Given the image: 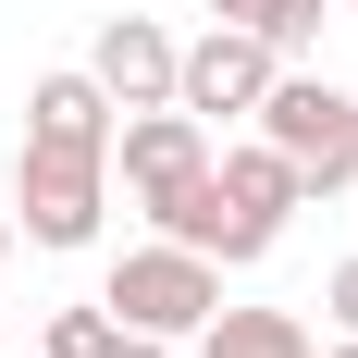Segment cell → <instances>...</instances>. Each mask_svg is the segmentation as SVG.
<instances>
[{"label": "cell", "mask_w": 358, "mask_h": 358, "mask_svg": "<svg viewBox=\"0 0 358 358\" xmlns=\"http://www.w3.org/2000/svg\"><path fill=\"white\" fill-rule=\"evenodd\" d=\"M248 136H272V148H285V173L309 185V198H334V185H358V99L334 87V74H309V62H285L272 87H259Z\"/></svg>", "instance_id": "cell-1"}, {"label": "cell", "mask_w": 358, "mask_h": 358, "mask_svg": "<svg viewBox=\"0 0 358 358\" xmlns=\"http://www.w3.org/2000/svg\"><path fill=\"white\" fill-rule=\"evenodd\" d=\"M99 309H111L124 334H173V346H198V322L222 309V259H210V248H185V235H148V248L111 259Z\"/></svg>", "instance_id": "cell-2"}, {"label": "cell", "mask_w": 358, "mask_h": 358, "mask_svg": "<svg viewBox=\"0 0 358 358\" xmlns=\"http://www.w3.org/2000/svg\"><path fill=\"white\" fill-rule=\"evenodd\" d=\"M99 210H111V161L99 148H50V136L13 148V235L25 248H50V259L99 248Z\"/></svg>", "instance_id": "cell-3"}, {"label": "cell", "mask_w": 358, "mask_h": 358, "mask_svg": "<svg viewBox=\"0 0 358 358\" xmlns=\"http://www.w3.org/2000/svg\"><path fill=\"white\" fill-rule=\"evenodd\" d=\"M210 124H198V111L185 99H161V111H124V124H111V185H124V198H136V210H161V198H185V185L210 173Z\"/></svg>", "instance_id": "cell-4"}, {"label": "cell", "mask_w": 358, "mask_h": 358, "mask_svg": "<svg viewBox=\"0 0 358 358\" xmlns=\"http://www.w3.org/2000/svg\"><path fill=\"white\" fill-rule=\"evenodd\" d=\"M272 74H285V62H272V37L210 13V25L185 37V62H173V99L198 111V124H222V111H259V87H272Z\"/></svg>", "instance_id": "cell-5"}, {"label": "cell", "mask_w": 358, "mask_h": 358, "mask_svg": "<svg viewBox=\"0 0 358 358\" xmlns=\"http://www.w3.org/2000/svg\"><path fill=\"white\" fill-rule=\"evenodd\" d=\"M173 62H185V37L148 25V13H111V25L87 37V74L111 87V111H161L173 99Z\"/></svg>", "instance_id": "cell-6"}, {"label": "cell", "mask_w": 358, "mask_h": 358, "mask_svg": "<svg viewBox=\"0 0 358 358\" xmlns=\"http://www.w3.org/2000/svg\"><path fill=\"white\" fill-rule=\"evenodd\" d=\"M111 124H124V111H111V87L87 62H50L25 87V136H50V148H99V161H111Z\"/></svg>", "instance_id": "cell-7"}, {"label": "cell", "mask_w": 358, "mask_h": 358, "mask_svg": "<svg viewBox=\"0 0 358 358\" xmlns=\"http://www.w3.org/2000/svg\"><path fill=\"white\" fill-rule=\"evenodd\" d=\"M198 358H322L296 309H210L198 322Z\"/></svg>", "instance_id": "cell-8"}, {"label": "cell", "mask_w": 358, "mask_h": 358, "mask_svg": "<svg viewBox=\"0 0 358 358\" xmlns=\"http://www.w3.org/2000/svg\"><path fill=\"white\" fill-rule=\"evenodd\" d=\"M322 13L334 0H248V25L272 37V62H309V50H322Z\"/></svg>", "instance_id": "cell-9"}, {"label": "cell", "mask_w": 358, "mask_h": 358, "mask_svg": "<svg viewBox=\"0 0 358 358\" xmlns=\"http://www.w3.org/2000/svg\"><path fill=\"white\" fill-rule=\"evenodd\" d=\"M99 346H111V309H99V296L50 309V334H37V358H99Z\"/></svg>", "instance_id": "cell-10"}, {"label": "cell", "mask_w": 358, "mask_h": 358, "mask_svg": "<svg viewBox=\"0 0 358 358\" xmlns=\"http://www.w3.org/2000/svg\"><path fill=\"white\" fill-rule=\"evenodd\" d=\"M322 309H334V334H358V259H334V272H322Z\"/></svg>", "instance_id": "cell-11"}, {"label": "cell", "mask_w": 358, "mask_h": 358, "mask_svg": "<svg viewBox=\"0 0 358 358\" xmlns=\"http://www.w3.org/2000/svg\"><path fill=\"white\" fill-rule=\"evenodd\" d=\"M99 358H185V346H173V334H124V322H111V346H99Z\"/></svg>", "instance_id": "cell-12"}, {"label": "cell", "mask_w": 358, "mask_h": 358, "mask_svg": "<svg viewBox=\"0 0 358 358\" xmlns=\"http://www.w3.org/2000/svg\"><path fill=\"white\" fill-rule=\"evenodd\" d=\"M210 13H222V25H248V0H210Z\"/></svg>", "instance_id": "cell-13"}, {"label": "cell", "mask_w": 358, "mask_h": 358, "mask_svg": "<svg viewBox=\"0 0 358 358\" xmlns=\"http://www.w3.org/2000/svg\"><path fill=\"white\" fill-rule=\"evenodd\" d=\"M13 248H25V235H13V210H0V259H13Z\"/></svg>", "instance_id": "cell-14"}, {"label": "cell", "mask_w": 358, "mask_h": 358, "mask_svg": "<svg viewBox=\"0 0 358 358\" xmlns=\"http://www.w3.org/2000/svg\"><path fill=\"white\" fill-rule=\"evenodd\" d=\"M322 358H358V334H334V346H322Z\"/></svg>", "instance_id": "cell-15"}, {"label": "cell", "mask_w": 358, "mask_h": 358, "mask_svg": "<svg viewBox=\"0 0 358 358\" xmlns=\"http://www.w3.org/2000/svg\"><path fill=\"white\" fill-rule=\"evenodd\" d=\"M0 358H13V346H0ZM25 358H37V346H25Z\"/></svg>", "instance_id": "cell-16"}, {"label": "cell", "mask_w": 358, "mask_h": 358, "mask_svg": "<svg viewBox=\"0 0 358 358\" xmlns=\"http://www.w3.org/2000/svg\"><path fill=\"white\" fill-rule=\"evenodd\" d=\"M0 346H13V334H0Z\"/></svg>", "instance_id": "cell-17"}, {"label": "cell", "mask_w": 358, "mask_h": 358, "mask_svg": "<svg viewBox=\"0 0 358 358\" xmlns=\"http://www.w3.org/2000/svg\"><path fill=\"white\" fill-rule=\"evenodd\" d=\"M346 13H358V0H346Z\"/></svg>", "instance_id": "cell-18"}]
</instances>
